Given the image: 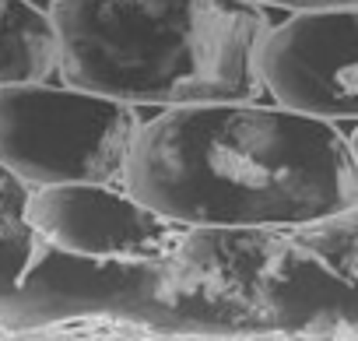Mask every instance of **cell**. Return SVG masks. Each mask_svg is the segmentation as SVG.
I'll list each match as a JSON object with an SVG mask.
<instances>
[{
	"label": "cell",
	"instance_id": "6",
	"mask_svg": "<svg viewBox=\"0 0 358 341\" xmlns=\"http://www.w3.org/2000/svg\"><path fill=\"white\" fill-rule=\"evenodd\" d=\"M57 71L50 15L32 0H0V85L43 81Z\"/></svg>",
	"mask_w": 358,
	"mask_h": 341
},
{
	"label": "cell",
	"instance_id": "5",
	"mask_svg": "<svg viewBox=\"0 0 358 341\" xmlns=\"http://www.w3.org/2000/svg\"><path fill=\"white\" fill-rule=\"evenodd\" d=\"M25 222L53 246L88 260H155L169 246V225L134 194L109 183L36 187Z\"/></svg>",
	"mask_w": 358,
	"mask_h": 341
},
{
	"label": "cell",
	"instance_id": "8",
	"mask_svg": "<svg viewBox=\"0 0 358 341\" xmlns=\"http://www.w3.org/2000/svg\"><path fill=\"white\" fill-rule=\"evenodd\" d=\"M250 4H267V8H288V11H306V8H341V4H358V0H250Z\"/></svg>",
	"mask_w": 358,
	"mask_h": 341
},
{
	"label": "cell",
	"instance_id": "7",
	"mask_svg": "<svg viewBox=\"0 0 358 341\" xmlns=\"http://www.w3.org/2000/svg\"><path fill=\"white\" fill-rule=\"evenodd\" d=\"M18 208V190H15V176L0 165V225H4Z\"/></svg>",
	"mask_w": 358,
	"mask_h": 341
},
{
	"label": "cell",
	"instance_id": "1",
	"mask_svg": "<svg viewBox=\"0 0 358 341\" xmlns=\"http://www.w3.org/2000/svg\"><path fill=\"white\" fill-rule=\"evenodd\" d=\"M123 190L201 229L320 225L355 211L351 141L334 120L253 99L169 106L137 123Z\"/></svg>",
	"mask_w": 358,
	"mask_h": 341
},
{
	"label": "cell",
	"instance_id": "2",
	"mask_svg": "<svg viewBox=\"0 0 358 341\" xmlns=\"http://www.w3.org/2000/svg\"><path fill=\"white\" fill-rule=\"evenodd\" d=\"M57 71L127 106L257 99L267 22L250 0H53Z\"/></svg>",
	"mask_w": 358,
	"mask_h": 341
},
{
	"label": "cell",
	"instance_id": "3",
	"mask_svg": "<svg viewBox=\"0 0 358 341\" xmlns=\"http://www.w3.org/2000/svg\"><path fill=\"white\" fill-rule=\"evenodd\" d=\"M134 130L127 102L46 78L0 85V165L32 187L120 180Z\"/></svg>",
	"mask_w": 358,
	"mask_h": 341
},
{
	"label": "cell",
	"instance_id": "4",
	"mask_svg": "<svg viewBox=\"0 0 358 341\" xmlns=\"http://www.w3.org/2000/svg\"><path fill=\"white\" fill-rule=\"evenodd\" d=\"M257 78L285 109L351 120L358 113V4L306 8L264 32Z\"/></svg>",
	"mask_w": 358,
	"mask_h": 341
}]
</instances>
